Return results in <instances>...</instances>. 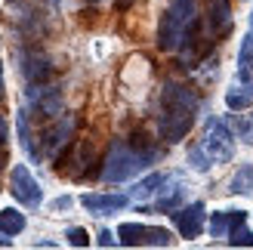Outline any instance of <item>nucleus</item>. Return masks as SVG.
<instances>
[{"label":"nucleus","instance_id":"obj_26","mask_svg":"<svg viewBox=\"0 0 253 250\" xmlns=\"http://www.w3.org/2000/svg\"><path fill=\"white\" fill-rule=\"evenodd\" d=\"M99 247H115V235H111L108 229H102V232H99V241H96Z\"/></svg>","mask_w":253,"mask_h":250},{"label":"nucleus","instance_id":"obj_11","mask_svg":"<svg viewBox=\"0 0 253 250\" xmlns=\"http://www.w3.org/2000/svg\"><path fill=\"white\" fill-rule=\"evenodd\" d=\"M84 210H90L93 216H105V213H118L130 204V195H84L81 198Z\"/></svg>","mask_w":253,"mask_h":250},{"label":"nucleus","instance_id":"obj_33","mask_svg":"<svg viewBox=\"0 0 253 250\" xmlns=\"http://www.w3.org/2000/svg\"><path fill=\"white\" fill-rule=\"evenodd\" d=\"M250 28H253V22H250Z\"/></svg>","mask_w":253,"mask_h":250},{"label":"nucleus","instance_id":"obj_6","mask_svg":"<svg viewBox=\"0 0 253 250\" xmlns=\"http://www.w3.org/2000/svg\"><path fill=\"white\" fill-rule=\"evenodd\" d=\"M9 192H12V198H16L19 204H25V207H41V204H43V189H41V182L31 176V170L25 167V164H16V167L9 170Z\"/></svg>","mask_w":253,"mask_h":250},{"label":"nucleus","instance_id":"obj_21","mask_svg":"<svg viewBox=\"0 0 253 250\" xmlns=\"http://www.w3.org/2000/svg\"><path fill=\"white\" fill-rule=\"evenodd\" d=\"M229 192H235V195H238V192H241V195H250V192H253V167H250V164H244V167L232 176Z\"/></svg>","mask_w":253,"mask_h":250},{"label":"nucleus","instance_id":"obj_10","mask_svg":"<svg viewBox=\"0 0 253 250\" xmlns=\"http://www.w3.org/2000/svg\"><path fill=\"white\" fill-rule=\"evenodd\" d=\"M207 28H210L213 41L232 31V3L229 0H207Z\"/></svg>","mask_w":253,"mask_h":250},{"label":"nucleus","instance_id":"obj_15","mask_svg":"<svg viewBox=\"0 0 253 250\" xmlns=\"http://www.w3.org/2000/svg\"><path fill=\"white\" fill-rule=\"evenodd\" d=\"M16 133H19V142L25 148V155L31 161H41L43 158V148L34 142V133H31V121H28V108H19L16 115Z\"/></svg>","mask_w":253,"mask_h":250},{"label":"nucleus","instance_id":"obj_14","mask_svg":"<svg viewBox=\"0 0 253 250\" xmlns=\"http://www.w3.org/2000/svg\"><path fill=\"white\" fill-rule=\"evenodd\" d=\"M241 222H247L244 210H219V213L210 216V235L213 238H229V232Z\"/></svg>","mask_w":253,"mask_h":250},{"label":"nucleus","instance_id":"obj_30","mask_svg":"<svg viewBox=\"0 0 253 250\" xmlns=\"http://www.w3.org/2000/svg\"><path fill=\"white\" fill-rule=\"evenodd\" d=\"M0 99H3V65H0Z\"/></svg>","mask_w":253,"mask_h":250},{"label":"nucleus","instance_id":"obj_2","mask_svg":"<svg viewBox=\"0 0 253 250\" xmlns=\"http://www.w3.org/2000/svg\"><path fill=\"white\" fill-rule=\"evenodd\" d=\"M158 145L148 139L145 133H133L130 139H115L108 145V152L102 158V167H99V179L102 182H126L133 179L136 173L148 170L158 161Z\"/></svg>","mask_w":253,"mask_h":250},{"label":"nucleus","instance_id":"obj_25","mask_svg":"<svg viewBox=\"0 0 253 250\" xmlns=\"http://www.w3.org/2000/svg\"><path fill=\"white\" fill-rule=\"evenodd\" d=\"M65 238H68V244H71V247H90V232L81 229V226L68 229V232H65Z\"/></svg>","mask_w":253,"mask_h":250},{"label":"nucleus","instance_id":"obj_23","mask_svg":"<svg viewBox=\"0 0 253 250\" xmlns=\"http://www.w3.org/2000/svg\"><path fill=\"white\" fill-rule=\"evenodd\" d=\"M188 164H192L198 173H207L210 167H213V161L207 158V152L201 145H195V148H188Z\"/></svg>","mask_w":253,"mask_h":250},{"label":"nucleus","instance_id":"obj_29","mask_svg":"<svg viewBox=\"0 0 253 250\" xmlns=\"http://www.w3.org/2000/svg\"><path fill=\"white\" fill-rule=\"evenodd\" d=\"M130 3H133V0H118V3H115V6H118V9L124 12V9H130Z\"/></svg>","mask_w":253,"mask_h":250},{"label":"nucleus","instance_id":"obj_20","mask_svg":"<svg viewBox=\"0 0 253 250\" xmlns=\"http://www.w3.org/2000/svg\"><path fill=\"white\" fill-rule=\"evenodd\" d=\"M164 179H167L164 173H148L145 179H139L133 189H130V198H136V201H142V198H151V195L161 189V182H164Z\"/></svg>","mask_w":253,"mask_h":250},{"label":"nucleus","instance_id":"obj_19","mask_svg":"<svg viewBox=\"0 0 253 250\" xmlns=\"http://www.w3.org/2000/svg\"><path fill=\"white\" fill-rule=\"evenodd\" d=\"M25 232V213H19L16 207L0 210V235H22Z\"/></svg>","mask_w":253,"mask_h":250},{"label":"nucleus","instance_id":"obj_12","mask_svg":"<svg viewBox=\"0 0 253 250\" xmlns=\"http://www.w3.org/2000/svg\"><path fill=\"white\" fill-rule=\"evenodd\" d=\"M182 198H185V185L176 179V176H167V179L161 182V189H158L155 210H164V213H170V210H179V207H182Z\"/></svg>","mask_w":253,"mask_h":250},{"label":"nucleus","instance_id":"obj_7","mask_svg":"<svg viewBox=\"0 0 253 250\" xmlns=\"http://www.w3.org/2000/svg\"><path fill=\"white\" fill-rule=\"evenodd\" d=\"M25 99H28V105H34V111H41L43 118H59L62 108H65L62 90L59 86H49V83H28Z\"/></svg>","mask_w":253,"mask_h":250},{"label":"nucleus","instance_id":"obj_1","mask_svg":"<svg viewBox=\"0 0 253 250\" xmlns=\"http://www.w3.org/2000/svg\"><path fill=\"white\" fill-rule=\"evenodd\" d=\"M201 108V96L192 90L188 83L179 81H167L161 86V99H158V133L164 142H182L188 130L195 127Z\"/></svg>","mask_w":253,"mask_h":250},{"label":"nucleus","instance_id":"obj_9","mask_svg":"<svg viewBox=\"0 0 253 250\" xmlns=\"http://www.w3.org/2000/svg\"><path fill=\"white\" fill-rule=\"evenodd\" d=\"M22 78L28 83H46L53 78V62L41 49H22Z\"/></svg>","mask_w":253,"mask_h":250},{"label":"nucleus","instance_id":"obj_5","mask_svg":"<svg viewBox=\"0 0 253 250\" xmlns=\"http://www.w3.org/2000/svg\"><path fill=\"white\" fill-rule=\"evenodd\" d=\"M198 145L207 152V158L213 164H225V161H232V155H235V133L229 130L225 121H210L207 130H204V139Z\"/></svg>","mask_w":253,"mask_h":250},{"label":"nucleus","instance_id":"obj_8","mask_svg":"<svg viewBox=\"0 0 253 250\" xmlns=\"http://www.w3.org/2000/svg\"><path fill=\"white\" fill-rule=\"evenodd\" d=\"M173 219H176V229H179L182 238H198L204 232V219H207V207L201 201H192V204H182L179 210H173Z\"/></svg>","mask_w":253,"mask_h":250},{"label":"nucleus","instance_id":"obj_32","mask_svg":"<svg viewBox=\"0 0 253 250\" xmlns=\"http://www.w3.org/2000/svg\"><path fill=\"white\" fill-rule=\"evenodd\" d=\"M86 3H99V0H86Z\"/></svg>","mask_w":253,"mask_h":250},{"label":"nucleus","instance_id":"obj_22","mask_svg":"<svg viewBox=\"0 0 253 250\" xmlns=\"http://www.w3.org/2000/svg\"><path fill=\"white\" fill-rule=\"evenodd\" d=\"M235 133L241 136L247 145H253V108H247V115L235 118Z\"/></svg>","mask_w":253,"mask_h":250},{"label":"nucleus","instance_id":"obj_18","mask_svg":"<svg viewBox=\"0 0 253 250\" xmlns=\"http://www.w3.org/2000/svg\"><path fill=\"white\" fill-rule=\"evenodd\" d=\"M238 81H250L253 83V28L241 41V53H238Z\"/></svg>","mask_w":253,"mask_h":250},{"label":"nucleus","instance_id":"obj_13","mask_svg":"<svg viewBox=\"0 0 253 250\" xmlns=\"http://www.w3.org/2000/svg\"><path fill=\"white\" fill-rule=\"evenodd\" d=\"M93 161H96V152H93V142L90 139H81L78 145H74V152H71V176L74 179H81V176H90V170H93Z\"/></svg>","mask_w":253,"mask_h":250},{"label":"nucleus","instance_id":"obj_4","mask_svg":"<svg viewBox=\"0 0 253 250\" xmlns=\"http://www.w3.org/2000/svg\"><path fill=\"white\" fill-rule=\"evenodd\" d=\"M74 130H78V115H59L41 136V148L43 158L49 161H62V155L71 148L74 142Z\"/></svg>","mask_w":253,"mask_h":250},{"label":"nucleus","instance_id":"obj_24","mask_svg":"<svg viewBox=\"0 0 253 250\" xmlns=\"http://www.w3.org/2000/svg\"><path fill=\"white\" fill-rule=\"evenodd\" d=\"M229 244H232V247H253V232L241 222V226H235V229L229 232Z\"/></svg>","mask_w":253,"mask_h":250},{"label":"nucleus","instance_id":"obj_28","mask_svg":"<svg viewBox=\"0 0 253 250\" xmlns=\"http://www.w3.org/2000/svg\"><path fill=\"white\" fill-rule=\"evenodd\" d=\"M71 207V198H56L53 201V210H68Z\"/></svg>","mask_w":253,"mask_h":250},{"label":"nucleus","instance_id":"obj_17","mask_svg":"<svg viewBox=\"0 0 253 250\" xmlns=\"http://www.w3.org/2000/svg\"><path fill=\"white\" fill-rule=\"evenodd\" d=\"M145 235L148 226H142V222H121L118 226V241L124 247H145Z\"/></svg>","mask_w":253,"mask_h":250},{"label":"nucleus","instance_id":"obj_31","mask_svg":"<svg viewBox=\"0 0 253 250\" xmlns=\"http://www.w3.org/2000/svg\"><path fill=\"white\" fill-rule=\"evenodd\" d=\"M0 247H9V235H0Z\"/></svg>","mask_w":253,"mask_h":250},{"label":"nucleus","instance_id":"obj_27","mask_svg":"<svg viewBox=\"0 0 253 250\" xmlns=\"http://www.w3.org/2000/svg\"><path fill=\"white\" fill-rule=\"evenodd\" d=\"M6 136H9V127H6V118L0 115V148L6 145Z\"/></svg>","mask_w":253,"mask_h":250},{"label":"nucleus","instance_id":"obj_16","mask_svg":"<svg viewBox=\"0 0 253 250\" xmlns=\"http://www.w3.org/2000/svg\"><path fill=\"white\" fill-rule=\"evenodd\" d=\"M225 105L232 111H247L253 105V83L250 81H235L225 93Z\"/></svg>","mask_w":253,"mask_h":250},{"label":"nucleus","instance_id":"obj_3","mask_svg":"<svg viewBox=\"0 0 253 250\" xmlns=\"http://www.w3.org/2000/svg\"><path fill=\"white\" fill-rule=\"evenodd\" d=\"M198 0H170L158 22V49L161 53H179V49L198 37Z\"/></svg>","mask_w":253,"mask_h":250}]
</instances>
